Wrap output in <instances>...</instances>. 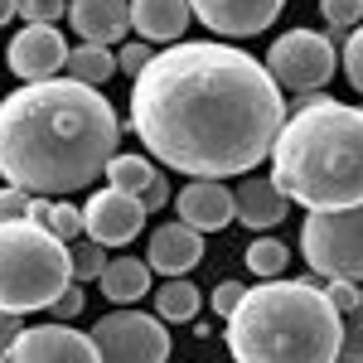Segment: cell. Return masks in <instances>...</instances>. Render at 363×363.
Wrapping results in <instances>:
<instances>
[{
	"instance_id": "obj_11",
	"label": "cell",
	"mask_w": 363,
	"mask_h": 363,
	"mask_svg": "<svg viewBox=\"0 0 363 363\" xmlns=\"http://www.w3.org/2000/svg\"><path fill=\"white\" fill-rule=\"evenodd\" d=\"M68 54H73V49L63 44L58 25H25L10 39L5 63H10V73H15L20 83H49V78H58V73L68 68Z\"/></svg>"
},
{
	"instance_id": "obj_25",
	"label": "cell",
	"mask_w": 363,
	"mask_h": 363,
	"mask_svg": "<svg viewBox=\"0 0 363 363\" xmlns=\"http://www.w3.org/2000/svg\"><path fill=\"white\" fill-rule=\"evenodd\" d=\"M150 58H155V49H150L145 39H126V44L116 49V68H121V73H126V78L136 83L140 73L150 68Z\"/></svg>"
},
{
	"instance_id": "obj_5",
	"label": "cell",
	"mask_w": 363,
	"mask_h": 363,
	"mask_svg": "<svg viewBox=\"0 0 363 363\" xmlns=\"http://www.w3.org/2000/svg\"><path fill=\"white\" fill-rule=\"evenodd\" d=\"M73 286V252L39 223H0V310H54Z\"/></svg>"
},
{
	"instance_id": "obj_18",
	"label": "cell",
	"mask_w": 363,
	"mask_h": 363,
	"mask_svg": "<svg viewBox=\"0 0 363 363\" xmlns=\"http://www.w3.org/2000/svg\"><path fill=\"white\" fill-rule=\"evenodd\" d=\"M97 286H102V296H107L112 306H136L140 296L150 291V262H136V257H112Z\"/></svg>"
},
{
	"instance_id": "obj_16",
	"label": "cell",
	"mask_w": 363,
	"mask_h": 363,
	"mask_svg": "<svg viewBox=\"0 0 363 363\" xmlns=\"http://www.w3.org/2000/svg\"><path fill=\"white\" fill-rule=\"evenodd\" d=\"M189 20V0H131V29L145 44H179Z\"/></svg>"
},
{
	"instance_id": "obj_36",
	"label": "cell",
	"mask_w": 363,
	"mask_h": 363,
	"mask_svg": "<svg viewBox=\"0 0 363 363\" xmlns=\"http://www.w3.org/2000/svg\"><path fill=\"white\" fill-rule=\"evenodd\" d=\"M44 218H49V199H34V203H29V223L44 228Z\"/></svg>"
},
{
	"instance_id": "obj_1",
	"label": "cell",
	"mask_w": 363,
	"mask_h": 363,
	"mask_svg": "<svg viewBox=\"0 0 363 363\" xmlns=\"http://www.w3.org/2000/svg\"><path fill=\"white\" fill-rule=\"evenodd\" d=\"M286 97L267 63L218 44L179 39L131 83V131L189 179H228L272 160Z\"/></svg>"
},
{
	"instance_id": "obj_12",
	"label": "cell",
	"mask_w": 363,
	"mask_h": 363,
	"mask_svg": "<svg viewBox=\"0 0 363 363\" xmlns=\"http://www.w3.org/2000/svg\"><path fill=\"white\" fill-rule=\"evenodd\" d=\"M189 10L223 39H252V34L272 29V20L286 10V0H189Z\"/></svg>"
},
{
	"instance_id": "obj_38",
	"label": "cell",
	"mask_w": 363,
	"mask_h": 363,
	"mask_svg": "<svg viewBox=\"0 0 363 363\" xmlns=\"http://www.w3.org/2000/svg\"><path fill=\"white\" fill-rule=\"evenodd\" d=\"M0 363H5V359H0Z\"/></svg>"
},
{
	"instance_id": "obj_31",
	"label": "cell",
	"mask_w": 363,
	"mask_h": 363,
	"mask_svg": "<svg viewBox=\"0 0 363 363\" xmlns=\"http://www.w3.org/2000/svg\"><path fill=\"white\" fill-rule=\"evenodd\" d=\"M29 203H34V194L15 189V184H5V189H0V223H25Z\"/></svg>"
},
{
	"instance_id": "obj_33",
	"label": "cell",
	"mask_w": 363,
	"mask_h": 363,
	"mask_svg": "<svg viewBox=\"0 0 363 363\" xmlns=\"http://www.w3.org/2000/svg\"><path fill=\"white\" fill-rule=\"evenodd\" d=\"M140 203H145V213H155V208H165V203H169V174H165V169H155V179L145 184Z\"/></svg>"
},
{
	"instance_id": "obj_28",
	"label": "cell",
	"mask_w": 363,
	"mask_h": 363,
	"mask_svg": "<svg viewBox=\"0 0 363 363\" xmlns=\"http://www.w3.org/2000/svg\"><path fill=\"white\" fill-rule=\"evenodd\" d=\"M320 15H325V25L359 29V20H363V0H320Z\"/></svg>"
},
{
	"instance_id": "obj_14",
	"label": "cell",
	"mask_w": 363,
	"mask_h": 363,
	"mask_svg": "<svg viewBox=\"0 0 363 363\" xmlns=\"http://www.w3.org/2000/svg\"><path fill=\"white\" fill-rule=\"evenodd\" d=\"M68 25L83 34V44H126L131 0H68Z\"/></svg>"
},
{
	"instance_id": "obj_32",
	"label": "cell",
	"mask_w": 363,
	"mask_h": 363,
	"mask_svg": "<svg viewBox=\"0 0 363 363\" xmlns=\"http://www.w3.org/2000/svg\"><path fill=\"white\" fill-rule=\"evenodd\" d=\"M242 296H247V286H242V281H218V286H213V296H208V306H213L218 320H228L233 310L242 306Z\"/></svg>"
},
{
	"instance_id": "obj_37",
	"label": "cell",
	"mask_w": 363,
	"mask_h": 363,
	"mask_svg": "<svg viewBox=\"0 0 363 363\" xmlns=\"http://www.w3.org/2000/svg\"><path fill=\"white\" fill-rule=\"evenodd\" d=\"M15 15H20V10H15V0H0V29L10 25V20H15Z\"/></svg>"
},
{
	"instance_id": "obj_13",
	"label": "cell",
	"mask_w": 363,
	"mask_h": 363,
	"mask_svg": "<svg viewBox=\"0 0 363 363\" xmlns=\"http://www.w3.org/2000/svg\"><path fill=\"white\" fill-rule=\"evenodd\" d=\"M174 213H179V223L194 228V233H223L238 218V194L228 189L223 179H189L174 194Z\"/></svg>"
},
{
	"instance_id": "obj_26",
	"label": "cell",
	"mask_w": 363,
	"mask_h": 363,
	"mask_svg": "<svg viewBox=\"0 0 363 363\" xmlns=\"http://www.w3.org/2000/svg\"><path fill=\"white\" fill-rule=\"evenodd\" d=\"M25 25H58L68 15V0H15Z\"/></svg>"
},
{
	"instance_id": "obj_22",
	"label": "cell",
	"mask_w": 363,
	"mask_h": 363,
	"mask_svg": "<svg viewBox=\"0 0 363 363\" xmlns=\"http://www.w3.org/2000/svg\"><path fill=\"white\" fill-rule=\"evenodd\" d=\"M286 262H291V247L281 242V238H257V242H247V272L257 281H277L281 272H286Z\"/></svg>"
},
{
	"instance_id": "obj_30",
	"label": "cell",
	"mask_w": 363,
	"mask_h": 363,
	"mask_svg": "<svg viewBox=\"0 0 363 363\" xmlns=\"http://www.w3.org/2000/svg\"><path fill=\"white\" fill-rule=\"evenodd\" d=\"M339 363H363V310L344 315V344H339Z\"/></svg>"
},
{
	"instance_id": "obj_23",
	"label": "cell",
	"mask_w": 363,
	"mask_h": 363,
	"mask_svg": "<svg viewBox=\"0 0 363 363\" xmlns=\"http://www.w3.org/2000/svg\"><path fill=\"white\" fill-rule=\"evenodd\" d=\"M68 252H73V286H83V281H102L107 262H112L107 247H97L92 238H87V242H73Z\"/></svg>"
},
{
	"instance_id": "obj_4",
	"label": "cell",
	"mask_w": 363,
	"mask_h": 363,
	"mask_svg": "<svg viewBox=\"0 0 363 363\" xmlns=\"http://www.w3.org/2000/svg\"><path fill=\"white\" fill-rule=\"evenodd\" d=\"M223 325L233 363H339L344 344V315L320 291V277L247 286Z\"/></svg>"
},
{
	"instance_id": "obj_20",
	"label": "cell",
	"mask_w": 363,
	"mask_h": 363,
	"mask_svg": "<svg viewBox=\"0 0 363 363\" xmlns=\"http://www.w3.org/2000/svg\"><path fill=\"white\" fill-rule=\"evenodd\" d=\"M199 306H203V296H199V286L189 277H174V281H165V286H155V315L169 320V325L194 320Z\"/></svg>"
},
{
	"instance_id": "obj_17",
	"label": "cell",
	"mask_w": 363,
	"mask_h": 363,
	"mask_svg": "<svg viewBox=\"0 0 363 363\" xmlns=\"http://www.w3.org/2000/svg\"><path fill=\"white\" fill-rule=\"evenodd\" d=\"M233 194H238V223L252 228V233L277 228L281 218H286V203H291V199L277 189V179H272V174H247Z\"/></svg>"
},
{
	"instance_id": "obj_10",
	"label": "cell",
	"mask_w": 363,
	"mask_h": 363,
	"mask_svg": "<svg viewBox=\"0 0 363 363\" xmlns=\"http://www.w3.org/2000/svg\"><path fill=\"white\" fill-rule=\"evenodd\" d=\"M145 228V203L136 194H121V189H97L83 203V238H92L97 247H126Z\"/></svg>"
},
{
	"instance_id": "obj_27",
	"label": "cell",
	"mask_w": 363,
	"mask_h": 363,
	"mask_svg": "<svg viewBox=\"0 0 363 363\" xmlns=\"http://www.w3.org/2000/svg\"><path fill=\"white\" fill-rule=\"evenodd\" d=\"M320 291L330 296V306H335L339 315H354V310L363 306V286L359 281H320Z\"/></svg>"
},
{
	"instance_id": "obj_6",
	"label": "cell",
	"mask_w": 363,
	"mask_h": 363,
	"mask_svg": "<svg viewBox=\"0 0 363 363\" xmlns=\"http://www.w3.org/2000/svg\"><path fill=\"white\" fill-rule=\"evenodd\" d=\"M301 252L320 281L363 286V203L339 213H310L301 223Z\"/></svg>"
},
{
	"instance_id": "obj_29",
	"label": "cell",
	"mask_w": 363,
	"mask_h": 363,
	"mask_svg": "<svg viewBox=\"0 0 363 363\" xmlns=\"http://www.w3.org/2000/svg\"><path fill=\"white\" fill-rule=\"evenodd\" d=\"M339 58H344V73H349L354 92H363V25H359V29H349V39H344Z\"/></svg>"
},
{
	"instance_id": "obj_8",
	"label": "cell",
	"mask_w": 363,
	"mask_h": 363,
	"mask_svg": "<svg viewBox=\"0 0 363 363\" xmlns=\"http://www.w3.org/2000/svg\"><path fill=\"white\" fill-rule=\"evenodd\" d=\"M92 344L102 363H169V330L160 315L112 310L92 325Z\"/></svg>"
},
{
	"instance_id": "obj_15",
	"label": "cell",
	"mask_w": 363,
	"mask_h": 363,
	"mask_svg": "<svg viewBox=\"0 0 363 363\" xmlns=\"http://www.w3.org/2000/svg\"><path fill=\"white\" fill-rule=\"evenodd\" d=\"M199 257H203V233L184 223H165L150 233V252H145V262H150V272H160L165 281L174 277H189L199 267Z\"/></svg>"
},
{
	"instance_id": "obj_2",
	"label": "cell",
	"mask_w": 363,
	"mask_h": 363,
	"mask_svg": "<svg viewBox=\"0 0 363 363\" xmlns=\"http://www.w3.org/2000/svg\"><path fill=\"white\" fill-rule=\"evenodd\" d=\"M121 140L116 107L87 83H25L0 102V174L34 199H63L107 174Z\"/></svg>"
},
{
	"instance_id": "obj_7",
	"label": "cell",
	"mask_w": 363,
	"mask_h": 363,
	"mask_svg": "<svg viewBox=\"0 0 363 363\" xmlns=\"http://www.w3.org/2000/svg\"><path fill=\"white\" fill-rule=\"evenodd\" d=\"M335 68H339V49L315 29H286L267 49V73L286 92H320V87H330Z\"/></svg>"
},
{
	"instance_id": "obj_19",
	"label": "cell",
	"mask_w": 363,
	"mask_h": 363,
	"mask_svg": "<svg viewBox=\"0 0 363 363\" xmlns=\"http://www.w3.org/2000/svg\"><path fill=\"white\" fill-rule=\"evenodd\" d=\"M112 73H121V68H116V49H107V44H78L68 54V68H63V78L87 87H102Z\"/></svg>"
},
{
	"instance_id": "obj_24",
	"label": "cell",
	"mask_w": 363,
	"mask_h": 363,
	"mask_svg": "<svg viewBox=\"0 0 363 363\" xmlns=\"http://www.w3.org/2000/svg\"><path fill=\"white\" fill-rule=\"evenodd\" d=\"M44 228L73 247V242L83 238V208H73V203H63V199H49V218H44Z\"/></svg>"
},
{
	"instance_id": "obj_21",
	"label": "cell",
	"mask_w": 363,
	"mask_h": 363,
	"mask_svg": "<svg viewBox=\"0 0 363 363\" xmlns=\"http://www.w3.org/2000/svg\"><path fill=\"white\" fill-rule=\"evenodd\" d=\"M155 179V165L145 160V155H112V165H107V184L121 189V194H145V184Z\"/></svg>"
},
{
	"instance_id": "obj_3",
	"label": "cell",
	"mask_w": 363,
	"mask_h": 363,
	"mask_svg": "<svg viewBox=\"0 0 363 363\" xmlns=\"http://www.w3.org/2000/svg\"><path fill=\"white\" fill-rule=\"evenodd\" d=\"M272 179L310 213H339L363 203V107L325 97L291 112L272 145Z\"/></svg>"
},
{
	"instance_id": "obj_39",
	"label": "cell",
	"mask_w": 363,
	"mask_h": 363,
	"mask_svg": "<svg viewBox=\"0 0 363 363\" xmlns=\"http://www.w3.org/2000/svg\"><path fill=\"white\" fill-rule=\"evenodd\" d=\"M359 310H363V306H359Z\"/></svg>"
},
{
	"instance_id": "obj_34",
	"label": "cell",
	"mask_w": 363,
	"mask_h": 363,
	"mask_svg": "<svg viewBox=\"0 0 363 363\" xmlns=\"http://www.w3.org/2000/svg\"><path fill=\"white\" fill-rule=\"evenodd\" d=\"M78 310H83V286H68V291L54 301V310H49V315H54V325H63V320H73Z\"/></svg>"
},
{
	"instance_id": "obj_9",
	"label": "cell",
	"mask_w": 363,
	"mask_h": 363,
	"mask_svg": "<svg viewBox=\"0 0 363 363\" xmlns=\"http://www.w3.org/2000/svg\"><path fill=\"white\" fill-rule=\"evenodd\" d=\"M5 363H102L92 335L73 325H25V335L5 349Z\"/></svg>"
},
{
	"instance_id": "obj_35",
	"label": "cell",
	"mask_w": 363,
	"mask_h": 363,
	"mask_svg": "<svg viewBox=\"0 0 363 363\" xmlns=\"http://www.w3.org/2000/svg\"><path fill=\"white\" fill-rule=\"evenodd\" d=\"M20 335H25L20 315H15V310H0V359H5V349H10V344H15Z\"/></svg>"
}]
</instances>
